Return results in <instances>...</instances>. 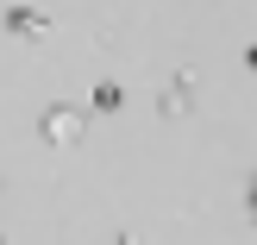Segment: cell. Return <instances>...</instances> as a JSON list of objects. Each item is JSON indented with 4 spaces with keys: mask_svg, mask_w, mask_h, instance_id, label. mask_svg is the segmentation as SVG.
<instances>
[{
    "mask_svg": "<svg viewBox=\"0 0 257 245\" xmlns=\"http://www.w3.org/2000/svg\"><path fill=\"white\" fill-rule=\"evenodd\" d=\"M38 126H44L50 145H82V113H75V107H50Z\"/></svg>",
    "mask_w": 257,
    "mask_h": 245,
    "instance_id": "6da1fadb",
    "label": "cell"
},
{
    "mask_svg": "<svg viewBox=\"0 0 257 245\" xmlns=\"http://www.w3.org/2000/svg\"><path fill=\"white\" fill-rule=\"evenodd\" d=\"M7 32H13V38H44L50 19H44V13H32V7H7Z\"/></svg>",
    "mask_w": 257,
    "mask_h": 245,
    "instance_id": "7a4b0ae2",
    "label": "cell"
},
{
    "mask_svg": "<svg viewBox=\"0 0 257 245\" xmlns=\"http://www.w3.org/2000/svg\"><path fill=\"white\" fill-rule=\"evenodd\" d=\"M94 107H100V113H119V107H125V88H119V82H94Z\"/></svg>",
    "mask_w": 257,
    "mask_h": 245,
    "instance_id": "3957f363",
    "label": "cell"
},
{
    "mask_svg": "<svg viewBox=\"0 0 257 245\" xmlns=\"http://www.w3.org/2000/svg\"><path fill=\"white\" fill-rule=\"evenodd\" d=\"M245 69H251V75H257V44H251V50H245Z\"/></svg>",
    "mask_w": 257,
    "mask_h": 245,
    "instance_id": "277c9868",
    "label": "cell"
},
{
    "mask_svg": "<svg viewBox=\"0 0 257 245\" xmlns=\"http://www.w3.org/2000/svg\"><path fill=\"white\" fill-rule=\"evenodd\" d=\"M245 208H251V220H257V189H251V201H245Z\"/></svg>",
    "mask_w": 257,
    "mask_h": 245,
    "instance_id": "5b68a950",
    "label": "cell"
},
{
    "mask_svg": "<svg viewBox=\"0 0 257 245\" xmlns=\"http://www.w3.org/2000/svg\"><path fill=\"white\" fill-rule=\"evenodd\" d=\"M0 245H7V239H0Z\"/></svg>",
    "mask_w": 257,
    "mask_h": 245,
    "instance_id": "8992f818",
    "label": "cell"
}]
</instances>
